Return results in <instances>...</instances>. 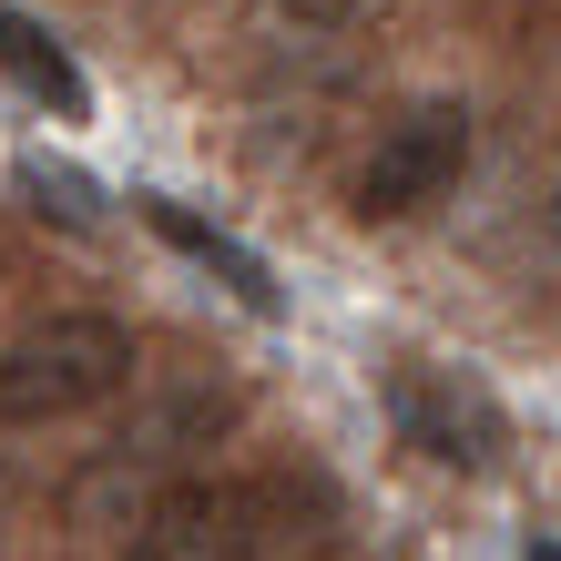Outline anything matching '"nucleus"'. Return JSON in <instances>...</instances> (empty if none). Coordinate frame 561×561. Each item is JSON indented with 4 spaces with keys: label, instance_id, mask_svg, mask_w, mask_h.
Wrapping results in <instances>:
<instances>
[{
    "label": "nucleus",
    "instance_id": "1",
    "mask_svg": "<svg viewBox=\"0 0 561 561\" xmlns=\"http://www.w3.org/2000/svg\"><path fill=\"white\" fill-rule=\"evenodd\" d=\"M337 531V490L296 470H225V480H174L134 520L123 561H296Z\"/></svg>",
    "mask_w": 561,
    "mask_h": 561
},
{
    "label": "nucleus",
    "instance_id": "2",
    "mask_svg": "<svg viewBox=\"0 0 561 561\" xmlns=\"http://www.w3.org/2000/svg\"><path fill=\"white\" fill-rule=\"evenodd\" d=\"M144 347L123 317H51L0 347V428H61L82 409H113L134 388Z\"/></svg>",
    "mask_w": 561,
    "mask_h": 561
},
{
    "label": "nucleus",
    "instance_id": "3",
    "mask_svg": "<svg viewBox=\"0 0 561 561\" xmlns=\"http://www.w3.org/2000/svg\"><path fill=\"white\" fill-rule=\"evenodd\" d=\"M388 428L439 459V470H501L511 449V409L480 368H439V357H399L388 368Z\"/></svg>",
    "mask_w": 561,
    "mask_h": 561
},
{
    "label": "nucleus",
    "instance_id": "4",
    "mask_svg": "<svg viewBox=\"0 0 561 561\" xmlns=\"http://www.w3.org/2000/svg\"><path fill=\"white\" fill-rule=\"evenodd\" d=\"M459 174H470V103H409L357 174V215H378V225L428 215L439 194H459Z\"/></svg>",
    "mask_w": 561,
    "mask_h": 561
},
{
    "label": "nucleus",
    "instance_id": "5",
    "mask_svg": "<svg viewBox=\"0 0 561 561\" xmlns=\"http://www.w3.org/2000/svg\"><path fill=\"white\" fill-rule=\"evenodd\" d=\"M144 215H153V236H163V245H184L205 276H225L255 317H276V266H266L255 245H236V236H225V225H205V215H184L174 194H144Z\"/></svg>",
    "mask_w": 561,
    "mask_h": 561
},
{
    "label": "nucleus",
    "instance_id": "6",
    "mask_svg": "<svg viewBox=\"0 0 561 561\" xmlns=\"http://www.w3.org/2000/svg\"><path fill=\"white\" fill-rule=\"evenodd\" d=\"M0 72H11L31 103H51L61 123H82V113H92V82L72 72V51H61L31 11H0Z\"/></svg>",
    "mask_w": 561,
    "mask_h": 561
},
{
    "label": "nucleus",
    "instance_id": "7",
    "mask_svg": "<svg viewBox=\"0 0 561 561\" xmlns=\"http://www.w3.org/2000/svg\"><path fill=\"white\" fill-rule=\"evenodd\" d=\"M21 194H31L42 215H61V225H92V184L72 174V163H42V153H31V163H21Z\"/></svg>",
    "mask_w": 561,
    "mask_h": 561
},
{
    "label": "nucleus",
    "instance_id": "8",
    "mask_svg": "<svg viewBox=\"0 0 561 561\" xmlns=\"http://www.w3.org/2000/svg\"><path fill=\"white\" fill-rule=\"evenodd\" d=\"M286 21H307V31H327V21H347V11H368V0H276Z\"/></svg>",
    "mask_w": 561,
    "mask_h": 561
},
{
    "label": "nucleus",
    "instance_id": "9",
    "mask_svg": "<svg viewBox=\"0 0 561 561\" xmlns=\"http://www.w3.org/2000/svg\"><path fill=\"white\" fill-rule=\"evenodd\" d=\"M520 561H561V541H551V531H541V541H531V551H520Z\"/></svg>",
    "mask_w": 561,
    "mask_h": 561
}]
</instances>
